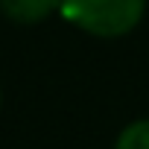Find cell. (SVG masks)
Segmentation results:
<instances>
[{
  "instance_id": "obj_3",
  "label": "cell",
  "mask_w": 149,
  "mask_h": 149,
  "mask_svg": "<svg viewBox=\"0 0 149 149\" xmlns=\"http://www.w3.org/2000/svg\"><path fill=\"white\" fill-rule=\"evenodd\" d=\"M114 149H149V120H134V123H129V126L117 134Z\"/></svg>"
},
{
  "instance_id": "obj_1",
  "label": "cell",
  "mask_w": 149,
  "mask_h": 149,
  "mask_svg": "<svg viewBox=\"0 0 149 149\" xmlns=\"http://www.w3.org/2000/svg\"><path fill=\"white\" fill-rule=\"evenodd\" d=\"M146 0H61V18L97 38H120L137 29Z\"/></svg>"
},
{
  "instance_id": "obj_2",
  "label": "cell",
  "mask_w": 149,
  "mask_h": 149,
  "mask_svg": "<svg viewBox=\"0 0 149 149\" xmlns=\"http://www.w3.org/2000/svg\"><path fill=\"white\" fill-rule=\"evenodd\" d=\"M0 12L12 24H41L53 12H61V0H0Z\"/></svg>"
},
{
  "instance_id": "obj_4",
  "label": "cell",
  "mask_w": 149,
  "mask_h": 149,
  "mask_svg": "<svg viewBox=\"0 0 149 149\" xmlns=\"http://www.w3.org/2000/svg\"><path fill=\"white\" fill-rule=\"evenodd\" d=\"M0 102H3V94H0Z\"/></svg>"
}]
</instances>
